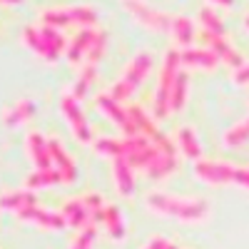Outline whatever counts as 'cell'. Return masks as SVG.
Instances as JSON below:
<instances>
[{"label": "cell", "mask_w": 249, "mask_h": 249, "mask_svg": "<svg viewBox=\"0 0 249 249\" xmlns=\"http://www.w3.org/2000/svg\"><path fill=\"white\" fill-rule=\"evenodd\" d=\"M147 210L164 214V217H175L179 222H202L210 214V204L204 199L172 197L164 192H155V195H147Z\"/></svg>", "instance_id": "obj_1"}, {"label": "cell", "mask_w": 249, "mask_h": 249, "mask_svg": "<svg viewBox=\"0 0 249 249\" xmlns=\"http://www.w3.org/2000/svg\"><path fill=\"white\" fill-rule=\"evenodd\" d=\"M23 45L33 50L37 57L55 62L65 50V37L60 35L57 28L50 25H28L23 28Z\"/></svg>", "instance_id": "obj_2"}, {"label": "cell", "mask_w": 249, "mask_h": 249, "mask_svg": "<svg viewBox=\"0 0 249 249\" xmlns=\"http://www.w3.org/2000/svg\"><path fill=\"white\" fill-rule=\"evenodd\" d=\"M97 23V10L92 5H55V8H43L40 10V25L50 28H68V25H80L95 28Z\"/></svg>", "instance_id": "obj_3"}, {"label": "cell", "mask_w": 249, "mask_h": 249, "mask_svg": "<svg viewBox=\"0 0 249 249\" xmlns=\"http://www.w3.org/2000/svg\"><path fill=\"white\" fill-rule=\"evenodd\" d=\"M195 175L204 184H239L249 190V167H239V164L230 162H212V160H199L195 164Z\"/></svg>", "instance_id": "obj_4"}, {"label": "cell", "mask_w": 249, "mask_h": 249, "mask_svg": "<svg viewBox=\"0 0 249 249\" xmlns=\"http://www.w3.org/2000/svg\"><path fill=\"white\" fill-rule=\"evenodd\" d=\"M152 70V55L150 53H137L130 62H127V68H124L122 77L115 82V85L110 88V97L122 102V100H127L130 95H135V90L142 85V80L150 75Z\"/></svg>", "instance_id": "obj_5"}, {"label": "cell", "mask_w": 249, "mask_h": 249, "mask_svg": "<svg viewBox=\"0 0 249 249\" xmlns=\"http://www.w3.org/2000/svg\"><path fill=\"white\" fill-rule=\"evenodd\" d=\"M179 50H167L162 60V68H160V82H157V95H155V117H164L170 110V100H172V90H175V82L179 75Z\"/></svg>", "instance_id": "obj_6"}, {"label": "cell", "mask_w": 249, "mask_h": 249, "mask_svg": "<svg viewBox=\"0 0 249 249\" xmlns=\"http://www.w3.org/2000/svg\"><path fill=\"white\" fill-rule=\"evenodd\" d=\"M122 8L127 10L142 28L147 30H155V33H170L172 30V18L175 15H167L147 3H140V0H132V3H122Z\"/></svg>", "instance_id": "obj_7"}, {"label": "cell", "mask_w": 249, "mask_h": 249, "mask_svg": "<svg viewBox=\"0 0 249 249\" xmlns=\"http://www.w3.org/2000/svg\"><path fill=\"white\" fill-rule=\"evenodd\" d=\"M150 140L147 137H122V140H112V137H102L95 140V152L102 157H112V160H127L130 155L150 147Z\"/></svg>", "instance_id": "obj_8"}, {"label": "cell", "mask_w": 249, "mask_h": 249, "mask_svg": "<svg viewBox=\"0 0 249 249\" xmlns=\"http://www.w3.org/2000/svg\"><path fill=\"white\" fill-rule=\"evenodd\" d=\"M60 112H62L65 122L70 124L72 135H75L80 142H85V144H88V142L92 140L90 122H88L85 112L80 110V105H77V97H75L72 92H62V95H60Z\"/></svg>", "instance_id": "obj_9"}, {"label": "cell", "mask_w": 249, "mask_h": 249, "mask_svg": "<svg viewBox=\"0 0 249 249\" xmlns=\"http://www.w3.org/2000/svg\"><path fill=\"white\" fill-rule=\"evenodd\" d=\"M97 107L102 110V115L110 117L117 127L124 132V137H140V132L135 127V122H132L127 107H122L117 100H112L110 95H97Z\"/></svg>", "instance_id": "obj_10"}, {"label": "cell", "mask_w": 249, "mask_h": 249, "mask_svg": "<svg viewBox=\"0 0 249 249\" xmlns=\"http://www.w3.org/2000/svg\"><path fill=\"white\" fill-rule=\"evenodd\" d=\"M199 40L219 57V62H227L232 70H239V68H242V57H239V53L230 45V40H227V37H217V35H210L207 30H199Z\"/></svg>", "instance_id": "obj_11"}, {"label": "cell", "mask_w": 249, "mask_h": 249, "mask_svg": "<svg viewBox=\"0 0 249 249\" xmlns=\"http://www.w3.org/2000/svg\"><path fill=\"white\" fill-rule=\"evenodd\" d=\"M18 219L28 222V224H35V227H40V230H50V232H57V230H62V227L68 224L60 212L43 210V207H37V204L30 207V210H25V212H20Z\"/></svg>", "instance_id": "obj_12"}, {"label": "cell", "mask_w": 249, "mask_h": 249, "mask_svg": "<svg viewBox=\"0 0 249 249\" xmlns=\"http://www.w3.org/2000/svg\"><path fill=\"white\" fill-rule=\"evenodd\" d=\"M25 155L28 160L35 164V170H53L50 167V147H48V137H43L40 132H28L25 137Z\"/></svg>", "instance_id": "obj_13"}, {"label": "cell", "mask_w": 249, "mask_h": 249, "mask_svg": "<svg viewBox=\"0 0 249 249\" xmlns=\"http://www.w3.org/2000/svg\"><path fill=\"white\" fill-rule=\"evenodd\" d=\"M48 147H50V157L55 162V170L62 175V182H72L77 177V170H75V160L68 155V150L62 147V142L57 137H50L48 140Z\"/></svg>", "instance_id": "obj_14"}, {"label": "cell", "mask_w": 249, "mask_h": 249, "mask_svg": "<svg viewBox=\"0 0 249 249\" xmlns=\"http://www.w3.org/2000/svg\"><path fill=\"white\" fill-rule=\"evenodd\" d=\"M179 60L187 68H199V70H214L219 65V57L210 48H187L179 50Z\"/></svg>", "instance_id": "obj_15"}, {"label": "cell", "mask_w": 249, "mask_h": 249, "mask_svg": "<svg viewBox=\"0 0 249 249\" xmlns=\"http://www.w3.org/2000/svg\"><path fill=\"white\" fill-rule=\"evenodd\" d=\"M112 177H115V190L122 197H130L135 192V170L130 167L127 160H112Z\"/></svg>", "instance_id": "obj_16"}, {"label": "cell", "mask_w": 249, "mask_h": 249, "mask_svg": "<svg viewBox=\"0 0 249 249\" xmlns=\"http://www.w3.org/2000/svg\"><path fill=\"white\" fill-rule=\"evenodd\" d=\"M60 214L65 217V222L70 227H82V230L88 227V219H90V210H88V204H85V199H82V197L68 199L65 204H62Z\"/></svg>", "instance_id": "obj_17"}, {"label": "cell", "mask_w": 249, "mask_h": 249, "mask_svg": "<svg viewBox=\"0 0 249 249\" xmlns=\"http://www.w3.org/2000/svg\"><path fill=\"white\" fill-rule=\"evenodd\" d=\"M97 35V28H85V30H80L72 40H70V48H68V62H72V65H77V62L82 57H88V50L92 45V40Z\"/></svg>", "instance_id": "obj_18"}, {"label": "cell", "mask_w": 249, "mask_h": 249, "mask_svg": "<svg viewBox=\"0 0 249 249\" xmlns=\"http://www.w3.org/2000/svg\"><path fill=\"white\" fill-rule=\"evenodd\" d=\"M0 202H3V210L20 214V212L30 210V207H35V192L25 190V187H23V190H10V192L3 195Z\"/></svg>", "instance_id": "obj_19"}, {"label": "cell", "mask_w": 249, "mask_h": 249, "mask_svg": "<svg viewBox=\"0 0 249 249\" xmlns=\"http://www.w3.org/2000/svg\"><path fill=\"white\" fill-rule=\"evenodd\" d=\"M33 115H35V102L33 100H18L13 107L5 110L3 122L8 124V127H20V124H25Z\"/></svg>", "instance_id": "obj_20"}, {"label": "cell", "mask_w": 249, "mask_h": 249, "mask_svg": "<svg viewBox=\"0 0 249 249\" xmlns=\"http://www.w3.org/2000/svg\"><path fill=\"white\" fill-rule=\"evenodd\" d=\"M177 147L182 150L184 157H190V160H197V162H199L202 144H199V140H197V132L190 127V124H184V127L177 130Z\"/></svg>", "instance_id": "obj_21"}, {"label": "cell", "mask_w": 249, "mask_h": 249, "mask_svg": "<svg viewBox=\"0 0 249 249\" xmlns=\"http://www.w3.org/2000/svg\"><path fill=\"white\" fill-rule=\"evenodd\" d=\"M172 37L177 40V45H184V48H190V43L199 35L197 30H195V23L187 15H175L172 18Z\"/></svg>", "instance_id": "obj_22"}, {"label": "cell", "mask_w": 249, "mask_h": 249, "mask_svg": "<svg viewBox=\"0 0 249 249\" xmlns=\"http://www.w3.org/2000/svg\"><path fill=\"white\" fill-rule=\"evenodd\" d=\"M199 23H202V30H207L210 35H217V37H224V35H227L224 23L219 20L214 5H202V8H199Z\"/></svg>", "instance_id": "obj_23"}, {"label": "cell", "mask_w": 249, "mask_h": 249, "mask_svg": "<svg viewBox=\"0 0 249 249\" xmlns=\"http://www.w3.org/2000/svg\"><path fill=\"white\" fill-rule=\"evenodd\" d=\"M62 182V175L53 167V170H35L25 177V190H40V187H50V184H57Z\"/></svg>", "instance_id": "obj_24"}, {"label": "cell", "mask_w": 249, "mask_h": 249, "mask_svg": "<svg viewBox=\"0 0 249 249\" xmlns=\"http://www.w3.org/2000/svg\"><path fill=\"white\" fill-rule=\"evenodd\" d=\"M102 222L107 227V234L112 239H122L124 237V222H122V214H120V207L117 204H105V214H102Z\"/></svg>", "instance_id": "obj_25"}, {"label": "cell", "mask_w": 249, "mask_h": 249, "mask_svg": "<svg viewBox=\"0 0 249 249\" xmlns=\"http://www.w3.org/2000/svg\"><path fill=\"white\" fill-rule=\"evenodd\" d=\"M160 150L155 147V144H150V147H144V150H140V152H135V155H130L127 157V162H130V167L132 170H142V172H147L152 164L160 160Z\"/></svg>", "instance_id": "obj_26"}, {"label": "cell", "mask_w": 249, "mask_h": 249, "mask_svg": "<svg viewBox=\"0 0 249 249\" xmlns=\"http://www.w3.org/2000/svg\"><path fill=\"white\" fill-rule=\"evenodd\" d=\"M224 144L227 147H242L244 142H249V117H244L242 122H237L234 127H230L224 132Z\"/></svg>", "instance_id": "obj_27"}, {"label": "cell", "mask_w": 249, "mask_h": 249, "mask_svg": "<svg viewBox=\"0 0 249 249\" xmlns=\"http://www.w3.org/2000/svg\"><path fill=\"white\" fill-rule=\"evenodd\" d=\"M187 92H190V77H187V72H179L177 82H175V90H172V100H170V112H179L184 107Z\"/></svg>", "instance_id": "obj_28"}, {"label": "cell", "mask_w": 249, "mask_h": 249, "mask_svg": "<svg viewBox=\"0 0 249 249\" xmlns=\"http://www.w3.org/2000/svg\"><path fill=\"white\" fill-rule=\"evenodd\" d=\"M175 170H177V160L170 157V155H160V160L147 170V177H150V179H162V177L172 175Z\"/></svg>", "instance_id": "obj_29"}, {"label": "cell", "mask_w": 249, "mask_h": 249, "mask_svg": "<svg viewBox=\"0 0 249 249\" xmlns=\"http://www.w3.org/2000/svg\"><path fill=\"white\" fill-rule=\"evenodd\" d=\"M105 45H107V35H105V30H97V35H95V40H92V45H90V50H88V68H95L97 62H100V57L105 55Z\"/></svg>", "instance_id": "obj_30"}, {"label": "cell", "mask_w": 249, "mask_h": 249, "mask_svg": "<svg viewBox=\"0 0 249 249\" xmlns=\"http://www.w3.org/2000/svg\"><path fill=\"white\" fill-rule=\"evenodd\" d=\"M95 75H97V70H95V68H88V65L80 70V77H77V82L72 85V95H75L77 100H80V97H85L88 88L95 82Z\"/></svg>", "instance_id": "obj_31"}, {"label": "cell", "mask_w": 249, "mask_h": 249, "mask_svg": "<svg viewBox=\"0 0 249 249\" xmlns=\"http://www.w3.org/2000/svg\"><path fill=\"white\" fill-rule=\"evenodd\" d=\"M95 237H97V230H95V224L90 222L85 230H80V234L72 239V244H70L68 249H90L92 242H95Z\"/></svg>", "instance_id": "obj_32"}, {"label": "cell", "mask_w": 249, "mask_h": 249, "mask_svg": "<svg viewBox=\"0 0 249 249\" xmlns=\"http://www.w3.org/2000/svg\"><path fill=\"white\" fill-rule=\"evenodd\" d=\"M232 80L237 82V85H249V62H247V65H242L239 70H234Z\"/></svg>", "instance_id": "obj_33"}, {"label": "cell", "mask_w": 249, "mask_h": 249, "mask_svg": "<svg viewBox=\"0 0 249 249\" xmlns=\"http://www.w3.org/2000/svg\"><path fill=\"white\" fill-rule=\"evenodd\" d=\"M167 247H170V242L164 239V237H152L142 249H167Z\"/></svg>", "instance_id": "obj_34"}, {"label": "cell", "mask_w": 249, "mask_h": 249, "mask_svg": "<svg viewBox=\"0 0 249 249\" xmlns=\"http://www.w3.org/2000/svg\"><path fill=\"white\" fill-rule=\"evenodd\" d=\"M244 25H247V30H249V13L244 15Z\"/></svg>", "instance_id": "obj_35"}, {"label": "cell", "mask_w": 249, "mask_h": 249, "mask_svg": "<svg viewBox=\"0 0 249 249\" xmlns=\"http://www.w3.org/2000/svg\"><path fill=\"white\" fill-rule=\"evenodd\" d=\"M167 249H179V247H177V244H172V242H170V247H167Z\"/></svg>", "instance_id": "obj_36"}]
</instances>
